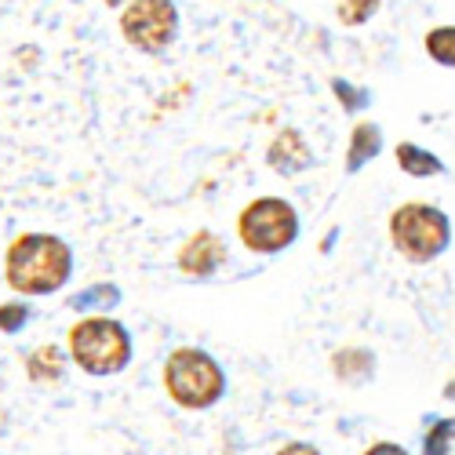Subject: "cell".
<instances>
[{"instance_id":"obj_12","label":"cell","mask_w":455,"mask_h":455,"mask_svg":"<svg viewBox=\"0 0 455 455\" xmlns=\"http://www.w3.org/2000/svg\"><path fill=\"white\" fill-rule=\"evenodd\" d=\"M394 157H397V168L408 172V175H415V179H430V175H441L444 172V164L430 154V149L415 146V142H401L394 149Z\"/></svg>"},{"instance_id":"obj_11","label":"cell","mask_w":455,"mask_h":455,"mask_svg":"<svg viewBox=\"0 0 455 455\" xmlns=\"http://www.w3.org/2000/svg\"><path fill=\"white\" fill-rule=\"evenodd\" d=\"M379 149H383V132H379V124L371 121H361L350 135V154H347V172H361L368 161L379 157Z\"/></svg>"},{"instance_id":"obj_1","label":"cell","mask_w":455,"mask_h":455,"mask_svg":"<svg viewBox=\"0 0 455 455\" xmlns=\"http://www.w3.org/2000/svg\"><path fill=\"white\" fill-rule=\"evenodd\" d=\"M73 277V248L55 234H19L4 251V281L15 295H52Z\"/></svg>"},{"instance_id":"obj_7","label":"cell","mask_w":455,"mask_h":455,"mask_svg":"<svg viewBox=\"0 0 455 455\" xmlns=\"http://www.w3.org/2000/svg\"><path fill=\"white\" fill-rule=\"evenodd\" d=\"M230 259V251H226V244H222V237H215L212 230H201V234H194L182 248H179V255H175V267L186 274V277H197V281H204V277H212L222 262Z\"/></svg>"},{"instance_id":"obj_13","label":"cell","mask_w":455,"mask_h":455,"mask_svg":"<svg viewBox=\"0 0 455 455\" xmlns=\"http://www.w3.org/2000/svg\"><path fill=\"white\" fill-rule=\"evenodd\" d=\"M117 302H121V288L117 284H92L77 299H69V307L81 310V314H109Z\"/></svg>"},{"instance_id":"obj_8","label":"cell","mask_w":455,"mask_h":455,"mask_svg":"<svg viewBox=\"0 0 455 455\" xmlns=\"http://www.w3.org/2000/svg\"><path fill=\"white\" fill-rule=\"evenodd\" d=\"M267 161H270V168L281 172V175H299V172H307V168L314 164V154H310L307 139H302V132L284 128V132H277V139L270 142Z\"/></svg>"},{"instance_id":"obj_16","label":"cell","mask_w":455,"mask_h":455,"mask_svg":"<svg viewBox=\"0 0 455 455\" xmlns=\"http://www.w3.org/2000/svg\"><path fill=\"white\" fill-rule=\"evenodd\" d=\"M26 321H29V307H26L22 299H8V302H0V331H4V335L22 331V328H26Z\"/></svg>"},{"instance_id":"obj_10","label":"cell","mask_w":455,"mask_h":455,"mask_svg":"<svg viewBox=\"0 0 455 455\" xmlns=\"http://www.w3.org/2000/svg\"><path fill=\"white\" fill-rule=\"evenodd\" d=\"M331 371L343 379L347 387H361L375 375V357L368 350H357V347H347V350H335L331 354Z\"/></svg>"},{"instance_id":"obj_6","label":"cell","mask_w":455,"mask_h":455,"mask_svg":"<svg viewBox=\"0 0 455 455\" xmlns=\"http://www.w3.org/2000/svg\"><path fill=\"white\" fill-rule=\"evenodd\" d=\"M121 36L142 55H161L179 36V8L172 0H124Z\"/></svg>"},{"instance_id":"obj_15","label":"cell","mask_w":455,"mask_h":455,"mask_svg":"<svg viewBox=\"0 0 455 455\" xmlns=\"http://www.w3.org/2000/svg\"><path fill=\"white\" fill-rule=\"evenodd\" d=\"M379 4H383V0H339L335 15H339L343 26H364L379 12Z\"/></svg>"},{"instance_id":"obj_4","label":"cell","mask_w":455,"mask_h":455,"mask_svg":"<svg viewBox=\"0 0 455 455\" xmlns=\"http://www.w3.org/2000/svg\"><path fill=\"white\" fill-rule=\"evenodd\" d=\"M390 241L408 262L423 267L451 244V222L437 204L408 201L390 215Z\"/></svg>"},{"instance_id":"obj_14","label":"cell","mask_w":455,"mask_h":455,"mask_svg":"<svg viewBox=\"0 0 455 455\" xmlns=\"http://www.w3.org/2000/svg\"><path fill=\"white\" fill-rule=\"evenodd\" d=\"M427 55L437 62V66H448L455 69V26H434L423 41Z\"/></svg>"},{"instance_id":"obj_3","label":"cell","mask_w":455,"mask_h":455,"mask_svg":"<svg viewBox=\"0 0 455 455\" xmlns=\"http://www.w3.org/2000/svg\"><path fill=\"white\" fill-rule=\"evenodd\" d=\"M164 390L186 411L215 408L226 397V371L201 347H179L164 361Z\"/></svg>"},{"instance_id":"obj_18","label":"cell","mask_w":455,"mask_h":455,"mask_svg":"<svg viewBox=\"0 0 455 455\" xmlns=\"http://www.w3.org/2000/svg\"><path fill=\"white\" fill-rule=\"evenodd\" d=\"M106 4H109V8H117V4H124V0H106Z\"/></svg>"},{"instance_id":"obj_2","label":"cell","mask_w":455,"mask_h":455,"mask_svg":"<svg viewBox=\"0 0 455 455\" xmlns=\"http://www.w3.org/2000/svg\"><path fill=\"white\" fill-rule=\"evenodd\" d=\"M66 354L84 375H117L132 364V331L109 314H88L69 328Z\"/></svg>"},{"instance_id":"obj_9","label":"cell","mask_w":455,"mask_h":455,"mask_svg":"<svg viewBox=\"0 0 455 455\" xmlns=\"http://www.w3.org/2000/svg\"><path fill=\"white\" fill-rule=\"evenodd\" d=\"M66 368H69V354L59 350L55 343L36 347L26 357V375H29V383H36V387H62L66 383Z\"/></svg>"},{"instance_id":"obj_17","label":"cell","mask_w":455,"mask_h":455,"mask_svg":"<svg viewBox=\"0 0 455 455\" xmlns=\"http://www.w3.org/2000/svg\"><path fill=\"white\" fill-rule=\"evenodd\" d=\"M444 397H448V401H455V379H451V383L444 387Z\"/></svg>"},{"instance_id":"obj_5","label":"cell","mask_w":455,"mask_h":455,"mask_svg":"<svg viewBox=\"0 0 455 455\" xmlns=\"http://www.w3.org/2000/svg\"><path fill=\"white\" fill-rule=\"evenodd\" d=\"M237 237L255 255H277L295 244L299 215L284 197H259L237 215Z\"/></svg>"}]
</instances>
